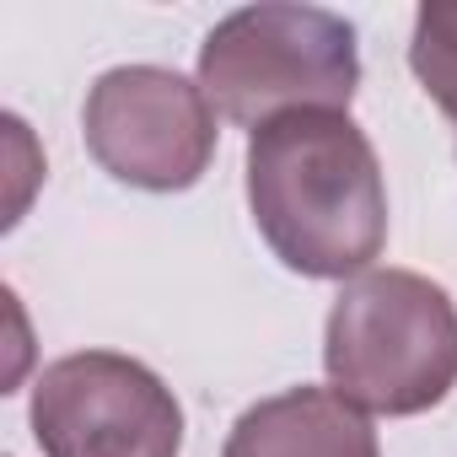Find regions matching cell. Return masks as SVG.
<instances>
[{"mask_svg": "<svg viewBox=\"0 0 457 457\" xmlns=\"http://www.w3.org/2000/svg\"><path fill=\"white\" fill-rule=\"evenodd\" d=\"M199 87L237 129L286 113H350L361 87L355 28L323 6H243L204 33Z\"/></svg>", "mask_w": 457, "mask_h": 457, "instance_id": "3957f363", "label": "cell"}, {"mask_svg": "<svg viewBox=\"0 0 457 457\" xmlns=\"http://www.w3.org/2000/svg\"><path fill=\"white\" fill-rule=\"evenodd\" d=\"M328 387L361 414L409 420L457 387V302L414 270H366L339 286L323 328Z\"/></svg>", "mask_w": 457, "mask_h": 457, "instance_id": "7a4b0ae2", "label": "cell"}, {"mask_svg": "<svg viewBox=\"0 0 457 457\" xmlns=\"http://www.w3.org/2000/svg\"><path fill=\"white\" fill-rule=\"evenodd\" d=\"M92 162L145 194H183L210 172L215 108L199 81L167 65H113L81 108Z\"/></svg>", "mask_w": 457, "mask_h": 457, "instance_id": "277c9868", "label": "cell"}, {"mask_svg": "<svg viewBox=\"0 0 457 457\" xmlns=\"http://www.w3.org/2000/svg\"><path fill=\"white\" fill-rule=\"evenodd\" d=\"M220 457H382L371 420L334 387H286L253 403Z\"/></svg>", "mask_w": 457, "mask_h": 457, "instance_id": "8992f818", "label": "cell"}, {"mask_svg": "<svg viewBox=\"0 0 457 457\" xmlns=\"http://www.w3.org/2000/svg\"><path fill=\"white\" fill-rule=\"evenodd\" d=\"M33 441L44 457H178L183 409L172 387L119 350L60 355L33 382Z\"/></svg>", "mask_w": 457, "mask_h": 457, "instance_id": "5b68a950", "label": "cell"}, {"mask_svg": "<svg viewBox=\"0 0 457 457\" xmlns=\"http://www.w3.org/2000/svg\"><path fill=\"white\" fill-rule=\"evenodd\" d=\"M248 210L307 280H355L387 243V183L350 113H286L248 135Z\"/></svg>", "mask_w": 457, "mask_h": 457, "instance_id": "6da1fadb", "label": "cell"}, {"mask_svg": "<svg viewBox=\"0 0 457 457\" xmlns=\"http://www.w3.org/2000/svg\"><path fill=\"white\" fill-rule=\"evenodd\" d=\"M409 71L420 76L425 97L457 119V0H425L409 38Z\"/></svg>", "mask_w": 457, "mask_h": 457, "instance_id": "52a82bcc", "label": "cell"}]
</instances>
